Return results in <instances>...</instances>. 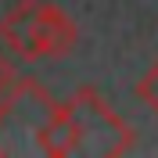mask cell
Here are the masks:
<instances>
[{"instance_id":"52a82bcc","label":"cell","mask_w":158,"mask_h":158,"mask_svg":"<svg viewBox=\"0 0 158 158\" xmlns=\"http://www.w3.org/2000/svg\"><path fill=\"white\" fill-rule=\"evenodd\" d=\"M15 104H18V97H0V122L11 115V108H15Z\"/></svg>"},{"instance_id":"8992f818","label":"cell","mask_w":158,"mask_h":158,"mask_svg":"<svg viewBox=\"0 0 158 158\" xmlns=\"http://www.w3.org/2000/svg\"><path fill=\"white\" fill-rule=\"evenodd\" d=\"M133 94H137V101H140L148 111H155V115H158V61H155V65H151V69L137 79Z\"/></svg>"},{"instance_id":"6da1fadb","label":"cell","mask_w":158,"mask_h":158,"mask_svg":"<svg viewBox=\"0 0 158 158\" xmlns=\"http://www.w3.org/2000/svg\"><path fill=\"white\" fill-rule=\"evenodd\" d=\"M69 104H72V115H76L79 129H83V151L118 158V155H129L137 148L133 126L101 97L97 86H79Z\"/></svg>"},{"instance_id":"277c9868","label":"cell","mask_w":158,"mask_h":158,"mask_svg":"<svg viewBox=\"0 0 158 158\" xmlns=\"http://www.w3.org/2000/svg\"><path fill=\"white\" fill-rule=\"evenodd\" d=\"M36 144H40V151L50 155V158H65V155L83 151V129H79L76 115H72L69 101H65V104H61V101L50 104V118L40 126Z\"/></svg>"},{"instance_id":"7a4b0ae2","label":"cell","mask_w":158,"mask_h":158,"mask_svg":"<svg viewBox=\"0 0 158 158\" xmlns=\"http://www.w3.org/2000/svg\"><path fill=\"white\" fill-rule=\"evenodd\" d=\"M76 40H79V29H76V22L69 18V11L58 7V4L40 0V7H36V47H40V58H65V54L76 50Z\"/></svg>"},{"instance_id":"3957f363","label":"cell","mask_w":158,"mask_h":158,"mask_svg":"<svg viewBox=\"0 0 158 158\" xmlns=\"http://www.w3.org/2000/svg\"><path fill=\"white\" fill-rule=\"evenodd\" d=\"M36 7L40 0H18L0 18V47H7L22 61H40L36 47Z\"/></svg>"},{"instance_id":"5b68a950","label":"cell","mask_w":158,"mask_h":158,"mask_svg":"<svg viewBox=\"0 0 158 158\" xmlns=\"http://www.w3.org/2000/svg\"><path fill=\"white\" fill-rule=\"evenodd\" d=\"M29 90V76H22L4 54H0V97H22Z\"/></svg>"}]
</instances>
